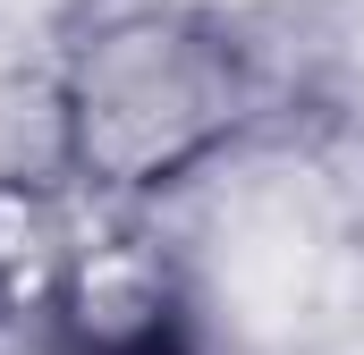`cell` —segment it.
Returning a JSON list of instances; mask_svg holds the SVG:
<instances>
[{"label": "cell", "mask_w": 364, "mask_h": 355, "mask_svg": "<svg viewBox=\"0 0 364 355\" xmlns=\"http://www.w3.org/2000/svg\"><path fill=\"white\" fill-rule=\"evenodd\" d=\"M51 178L93 212H144L220 170L272 119L263 43L203 0H102L51 51Z\"/></svg>", "instance_id": "obj_1"}]
</instances>
